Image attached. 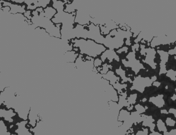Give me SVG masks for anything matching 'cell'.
Masks as SVG:
<instances>
[{
    "label": "cell",
    "instance_id": "8992f818",
    "mask_svg": "<svg viewBox=\"0 0 176 135\" xmlns=\"http://www.w3.org/2000/svg\"><path fill=\"white\" fill-rule=\"evenodd\" d=\"M102 60L99 59V58H97L96 59L94 60V66L95 68H99L100 66L102 64Z\"/></svg>",
    "mask_w": 176,
    "mask_h": 135
},
{
    "label": "cell",
    "instance_id": "6da1fadb",
    "mask_svg": "<svg viewBox=\"0 0 176 135\" xmlns=\"http://www.w3.org/2000/svg\"><path fill=\"white\" fill-rule=\"evenodd\" d=\"M74 48H79L81 54H85L91 58H96L104 51L106 48L101 45L98 44L93 40L84 39H73L71 40Z\"/></svg>",
    "mask_w": 176,
    "mask_h": 135
},
{
    "label": "cell",
    "instance_id": "3957f363",
    "mask_svg": "<svg viewBox=\"0 0 176 135\" xmlns=\"http://www.w3.org/2000/svg\"><path fill=\"white\" fill-rule=\"evenodd\" d=\"M79 54H77L75 51H67L64 54V56L66 61L69 63H73L76 61L78 57Z\"/></svg>",
    "mask_w": 176,
    "mask_h": 135
},
{
    "label": "cell",
    "instance_id": "7a4b0ae2",
    "mask_svg": "<svg viewBox=\"0 0 176 135\" xmlns=\"http://www.w3.org/2000/svg\"><path fill=\"white\" fill-rule=\"evenodd\" d=\"M3 2V5L5 6H8L10 8V11L9 13L13 14H22L26 13L25 10V6H19L17 5L12 4L9 2H6L5 1H2Z\"/></svg>",
    "mask_w": 176,
    "mask_h": 135
},
{
    "label": "cell",
    "instance_id": "277c9868",
    "mask_svg": "<svg viewBox=\"0 0 176 135\" xmlns=\"http://www.w3.org/2000/svg\"><path fill=\"white\" fill-rule=\"evenodd\" d=\"M56 14L57 10L52 7H47L44 9V16L50 20H52Z\"/></svg>",
    "mask_w": 176,
    "mask_h": 135
},
{
    "label": "cell",
    "instance_id": "5b68a950",
    "mask_svg": "<svg viewBox=\"0 0 176 135\" xmlns=\"http://www.w3.org/2000/svg\"><path fill=\"white\" fill-rule=\"evenodd\" d=\"M38 119L39 117H38L37 112L35 110L32 109V108H31L28 114V119L30 120V124L32 125V126L34 127L36 123V121Z\"/></svg>",
    "mask_w": 176,
    "mask_h": 135
}]
</instances>
